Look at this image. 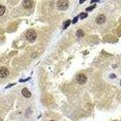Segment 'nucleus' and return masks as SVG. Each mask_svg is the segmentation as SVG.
<instances>
[{"label":"nucleus","mask_w":121,"mask_h":121,"mask_svg":"<svg viewBox=\"0 0 121 121\" xmlns=\"http://www.w3.org/2000/svg\"><path fill=\"white\" fill-rule=\"evenodd\" d=\"M26 38L27 39L29 42L33 43L36 40V37H37V34H36L35 30H34L33 29H29L26 32Z\"/></svg>","instance_id":"obj_1"},{"label":"nucleus","mask_w":121,"mask_h":121,"mask_svg":"<svg viewBox=\"0 0 121 121\" xmlns=\"http://www.w3.org/2000/svg\"><path fill=\"white\" fill-rule=\"evenodd\" d=\"M69 6V1L67 0H60L58 1L57 3V6L59 9L62 10H65L67 9Z\"/></svg>","instance_id":"obj_2"},{"label":"nucleus","mask_w":121,"mask_h":121,"mask_svg":"<svg viewBox=\"0 0 121 121\" xmlns=\"http://www.w3.org/2000/svg\"><path fill=\"white\" fill-rule=\"evenodd\" d=\"M76 79L79 84H84L87 82V78L85 74H79L76 76Z\"/></svg>","instance_id":"obj_3"},{"label":"nucleus","mask_w":121,"mask_h":121,"mask_svg":"<svg viewBox=\"0 0 121 121\" xmlns=\"http://www.w3.org/2000/svg\"><path fill=\"white\" fill-rule=\"evenodd\" d=\"M9 74V72L6 68H0V78H4L8 76Z\"/></svg>","instance_id":"obj_4"},{"label":"nucleus","mask_w":121,"mask_h":121,"mask_svg":"<svg viewBox=\"0 0 121 121\" xmlns=\"http://www.w3.org/2000/svg\"><path fill=\"white\" fill-rule=\"evenodd\" d=\"M33 1H30V0H26V1H24L22 5L25 9H29L32 8L33 6Z\"/></svg>","instance_id":"obj_5"},{"label":"nucleus","mask_w":121,"mask_h":121,"mask_svg":"<svg viewBox=\"0 0 121 121\" xmlns=\"http://www.w3.org/2000/svg\"><path fill=\"white\" fill-rule=\"evenodd\" d=\"M106 20V17L104 15H99L96 19V23L99 24H101L104 23Z\"/></svg>","instance_id":"obj_6"},{"label":"nucleus","mask_w":121,"mask_h":121,"mask_svg":"<svg viewBox=\"0 0 121 121\" xmlns=\"http://www.w3.org/2000/svg\"><path fill=\"white\" fill-rule=\"evenodd\" d=\"M21 93H22V95H23L26 98H30V97H31V95H31V93L30 92V91H29L27 88H24L23 89H22Z\"/></svg>","instance_id":"obj_7"},{"label":"nucleus","mask_w":121,"mask_h":121,"mask_svg":"<svg viewBox=\"0 0 121 121\" xmlns=\"http://www.w3.org/2000/svg\"><path fill=\"white\" fill-rule=\"evenodd\" d=\"M5 10H6V8H5V7L0 4V17L2 16V15L4 13Z\"/></svg>","instance_id":"obj_8"},{"label":"nucleus","mask_w":121,"mask_h":121,"mask_svg":"<svg viewBox=\"0 0 121 121\" xmlns=\"http://www.w3.org/2000/svg\"><path fill=\"white\" fill-rule=\"evenodd\" d=\"M84 33L82 30H78L77 31V33H76V35H77L78 37H82L84 36Z\"/></svg>","instance_id":"obj_9"},{"label":"nucleus","mask_w":121,"mask_h":121,"mask_svg":"<svg viewBox=\"0 0 121 121\" xmlns=\"http://www.w3.org/2000/svg\"><path fill=\"white\" fill-rule=\"evenodd\" d=\"M70 22H71L70 20H67L66 22H65L64 24V29H66V28L69 26V25L70 24Z\"/></svg>","instance_id":"obj_10"},{"label":"nucleus","mask_w":121,"mask_h":121,"mask_svg":"<svg viewBox=\"0 0 121 121\" xmlns=\"http://www.w3.org/2000/svg\"><path fill=\"white\" fill-rule=\"evenodd\" d=\"M87 13H82L80 14L79 17H81V19H83V18H85L87 17Z\"/></svg>","instance_id":"obj_11"},{"label":"nucleus","mask_w":121,"mask_h":121,"mask_svg":"<svg viewBox=\"0 0 121 121\" xmlns=\"http://www.w3.org/2000/svg\"><path fill=\"white\" fill-rule=\"evenodd\" d=\"M95 7H96V5H94V6H90V7H88V8L86 9V10H87V11H91V10H92L93 9H95Z\"/></svg>","instance_id":"obj_12"},{"label":"nucleus","mask_w":121,"mask_h":121,"mask_svg":"<svg viewBox=\"0 0 121 121\" xmlns=\"http://www.w3.org/2000/svg\"><path fill=\"white\" fill-rule=\"evenodd\" d=\"M78 17H76L73 20V23H76V22L78 21Z\"/></svg>","instance_id":"obj_13"},{"label":"nucleus","mask_w":121,"mask_h":121,"mask_svg":"<svg viewBox=\"0 0 121 121\" xmlns=\"http://www.w3.org/2000/svg\"><path fill=\"white\" fill-rule=\"evenodd\" d=\"M84 1H85L84 0V1H81H81H79V2H80V3H81V4H82V3L83 2H84Z\"/></svg>","instance_id":"obj_14"},{"label":"nucleus","mask_w":121,"mask_h":121,"mask_svg":"<svg viewBox=\"0 0 121 121\" xmlns=\"http://www.w3.org/2000/svg\"><path fill=\"white\" fill-rule=\"evenodd\" d=\"M99 1H91V3H93V2H99Z\"/></svg>","instance_id":"obj_15"},{"label":"nucleus","mask_w":121,"mask_h":121,"mask_svg":"<svg viewBox=\"0 0 121 121\" xmlns=\"http://www.w3.org/2000/svg\"></svg>","instance_id":"obj_16"}]
</instances>
